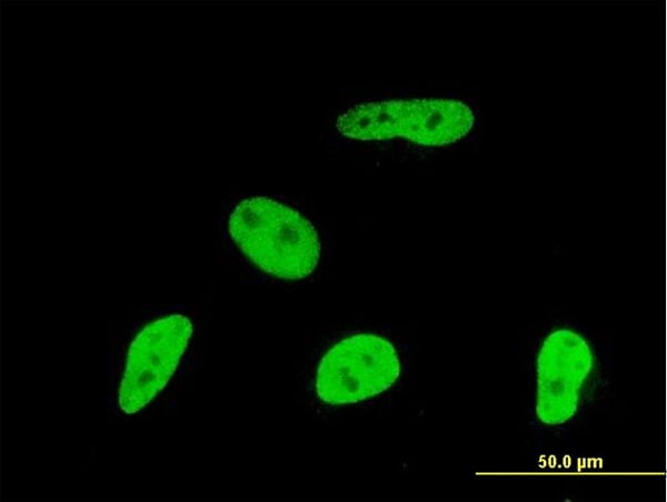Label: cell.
<instances>
[{"mask_svg":"<svg viewBox=\"0 0 667 502\" xmlns=\"http://www.w3.org/2000/svg\"><path fill=\"white\" fill-rule=\"evenodd\" d=\"M230 237L260 270L285 280L310 275L318 265L320 241L310 221L266 197L242 200L228 221Z\"/></svg>","mask_w":667,"mask_h":502,"instance_id":"6da1fadb","label":"cell"},{"mask_svg":"<svg viewBox=\"0 0 667 502\" xmlns=\"http://www.w3.org/2000/svg\"><path fill=\"white\" fill-rule=\"evenodd\" d=\"M192 334L181 314L157 319L132 341L119 389V405L132 414L148 404L167 384Z\"/></svg>","mask_w":667,"mask_h":502,"instance_id":"277c9868","label":"cell"},{"mask_svg":"<svg viewBox=\"0 0 667 502\" xmlns=\"http://www.w3.org/2000/svg\"><path fill=\"white\" fill-rule=\"evenodd\" d=\"M399 373L400 361L391 342L376 334H354L320 360L316 392L328 404L357 403L388 390Z\"/></svg>","mask_w":667,"mask_h":502,"instance_id":"3957f363","label":"cell"},{"mask_svg":"<svg viewBox=\"0 0 667 502\" xmlns=\"http://www.w3.org/2000/svg\"><path fill=\"white\" fill-rule=\"evenodd\" d=\"M469 107L450 99L386 100L357 104L341 113L337 130L357 140L406 138L422 145L454 143L471 130Z\"/></svg>","mask_w":667,"mask_h":502,"instance_id":"7a4b0ae2","label":"cell"}]
</instances>
